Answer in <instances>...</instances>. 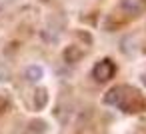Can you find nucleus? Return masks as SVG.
Returning a JSON list of instances; mask_svg holds the SVG:
<instances>
[{
    "label": "nucleus",
    "instance_id": "nucleus-1",
    "mask_svg": "<svg viewBox=\"0 0 146 134\" xmlns=\"http://www.w3.org/2000/svg\"><path fill=\"white\" fill-rule=\"evenodd\" d=\"M114 72H116V66H114V62H110V60H102V62H98V64L94 66V70H92L94 78L100 80V82L110 80V78L114 76Z\"/></svg>",
    "mask_w": 146,
    "mask_h": 134
},
{
    "label": "nucleus",
    "instance_id": "nucleus-2",
    "mask_svg": "<svg viewBox=\"0 0 146 134\" xmlns=\"http://www.w3.org/2000/svg\"><path fill=\"white\" fill-rule=\"evenodd\" d=\"M122 8L130 14H138L146 8V0H124L122 2Z\"/></svg>",
    "mask_w": 146,
    "mask_h": 134
},
{
    "label": "nucleus",
    "instance_id": "nucleus-3",
    "mask_svg": "<svg viewBox=\"0 0 146 134\" xmlns=\"http://www.w3.org/2000/svg\"><path fill=\"white\" fill-rule=\"evenodd\" d=\"M40 76H42V68H38V66L28 68V78H30V80H38Z\"/></svg>",
    "mask_w": 146,
    "mask_h": 134
},
{
    "label": "nucleus",
    "instance_id": "nucleus-4",
    "mask_svg": "<svg viewBox=\"0 0 146 134\" xmlns=\"http://www.w3.org/2000/svg\"><path fill=\"white\" fill-rule=\"evenodd\" d=\"M38 98H40V100H38V108H40V106L46 102V92H44V90H40V92H38Z\"/></svg>",
    "mask_w": 146,
    "mask_h": 134
}]
</instances>
